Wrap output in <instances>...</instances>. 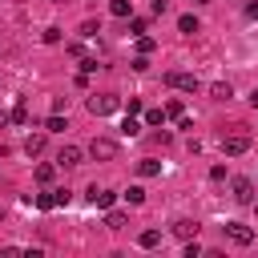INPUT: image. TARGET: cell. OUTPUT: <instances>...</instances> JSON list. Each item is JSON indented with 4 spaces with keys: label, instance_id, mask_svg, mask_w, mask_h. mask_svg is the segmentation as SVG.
<instances>
[{
    "label": "cell",
    "instance_id": "obj_2",
    "mask_svg": "<svg viewBox=\"0 0 258 258\" xmlns=\"http://www.w3.org/2000/svg\"><path fill=\"white\" fill-rule=\"evenodd\" d=\"M117 109H121V101L109 97V93H93V97H89V113H93V117H109V113H117Z\"/></svg>",
    "mask_w": 258,
    "mask_h": 258
},
{
    "label": "cell",
    "instance_id": "obj_1",
    "mask_svg": "<svg viewBox=\"0 0 258 258\" xmlns=\"http://www.w3.org/2000/svg\"><path fill=\"white\" fill-rule=\"evenodd\" d=\"M246 149H250V133H246V129H234V133L222 137V153H226V157H238V153H246Z\"/></svg>",
    "mask_w": 258,
    "mask_h": 258
},
{
    "label": "cell",
    "instance_id": "obj_34",
    "mask_svg": "<svg viewBox=\"0 0 258 258\" xmlns=\"http://www.w3.org/2000/svg\"><path fill=\"white\" fill-rule=\"evenodd\" d=\"M4 125H8V113H4V109H0V129H4Z\"/></svg>",
    "mask_w": 258,
    "mask_h": 258
},
{
    "label": "cell",
    "instance_id": "obj_23",
    "mask_svg": "<svg viewBox=\"0 0 258 258\" xmlns=\"http://www.w3.org/2000/svg\"><path fill=\"white\" fill-rule=\"evenodd\" d=\"M52 173H56L52 165H36V181H40V185H48V181H52Z\"/></svg>",
    "mask_w": 258,
    "mask_h": 258
},
{
    "label": "cell",
    "instance_id": "obj_31",
    "mask_svg": "<svg viewBox=\"0 0 258 258\" xmlns=\"http://www.w3.org/2000/svg\"><path fill=\"white\" fill-rule=\"evenodd\" d=\"M133 69H137V73H145V69H149V56H141V52H137V56H133Z\"/></svg>",
    "mask_w": 258,
    "mask_h": 258
},
{
    "label": "cell",
    "instance_id": "obj_9",
    "mask_svg": "<svg viewBox=\"0 0 258 258\" xmlns=\"http://www.w3.org/2000/svg\"><path fill=\"white\" fill-rule=\"evenodd\" d=\"M198 230H202V226H198L194 218H177V222H173V234H177V238H185V242H189V238H198Z\"/></svg>",
    "mask_w": 258,
    "mask_h": 258
},
{
    "label": "cell",
    "instance_id": "obj_15",
    "mask_svg": "<svg viewBox=\"0 0 258 258\" xmlns=\"http://www.w3.org/2000/svg\"><path fill=\"white\" fill-rule=\"evenodd\" d=\"M64 129H69V125H64V117H60V113H52V117L44 121V133H64Z\"/></svg>",
    "mask_w": 258,
    "mask_h": 258
},
{
    "label": "cell",
    "instance_id": "obj_20",
    "mask_svg": "<svg viewBox=\"0 0 258 258\" xmlns=\"http://www.w3.org/2000/svg\"><path fill=\"white\" fill-rule=\"evenodd\" d=\"M125 202H129V206H141V202H145V189H141V185H129V189H125Z\"/></svg>",
    "mask_w": 258,
    "mask_h": 258
},
{
    "label": "cell",
    "instance_id": "obj_21",
    "mask_svg": "<svg viewBox=\"0 0 258 258\" xmlns=\"http://www.w3.org/2000/svg\"><path fill=\"white\" fill-rule=\"evenodd\" d=\"M137 52H141V56H149V52H153V36H145V32H141V36H137Z\"/></svg>",
    "mask_w": 258,
    "mask_h": 258
},
{
    "label": "cell",
    "instance_id": "obj_22",
    "mask_svg": "<svg viewBox=\"0 0 258 258\" xmlns=\"http://www.w3.org/2000/svg\"><path fill=\"white\" fill-rule=\"evenodd\" d=\"M165 117H177V121H181V117H185V105H181V101H169V105H165Z\"/></svg>",
    "mask_w": 258,
    "mask_h": 258
},
{
    "label": "cell",
    "instance_id": "obj_25",
    "mask_svg": "<svg viewBox=\"0 0 258 258\" xmlns=\"http://www.w3.org/2000/svg\"><path fill=\"white\" fill-rule=\"evenodd\" d=\"M161 121H165V109H149L145 113V125H161Z\"/></svg>",
    "mask_w": 258,
    "mask_h": 258
},
{
    "label": "cell",
    "instance_id": "obj_30",
    "mask_svg": "<svg viewBox=\"0 0 258 258\" xmlns=\"http://www.w3.org/2000/svg\"><path fill=\"white\" fill-rule=\"evenodd\" d=\"M69 198H73L69 189H52V202H56V206H69Z\"/></svg>",
    "mask_w": 258,
    "mask_h": 258
},
{
    "label": "cell",
    "instance_id": "obj_32",
    "mask_svg": "<svg viewBox=\"0 0 258 258\" xmlns=\"http://www.w3.org/2000/svg\"><path fill=\"white\" fill-rule=\"evenodd\" d=\"M246 16H250V20H258V4H246Z\"/></svg>",
    "mask_w": 258,
    "mask_h": 258
},
{
    "label": "cell",
    "instance_id": "obj_3",
    "mask_svg": "<svg viewBox=\"0 0 258 258\" xmlns=\"http://www.w3.org/2000/svg\"><path fill=\"white\" fill-rule=\"evenodd\" d=\"M89 157H93V161H113V157H117V141H113V137H93Z\"/></svg>",
    "mask_w": 258,
    "mask_h": 258
},
{
    "label": "cell",
    "instance_id": "obj_12",
    "mask_svg": "<svg viewBox=\"0 0 258 258\" xmlns=\"http://www.w3.org/2000/svg\"><path fill=\"white\" fill-rule=\"evenodd\" d=\"M210 97H214V101H230V97H234L230 81H218V85H210Z\"/></svg>",
    "mask_w": 258,
    "mask_h": 258
},
{
    "label": "cell",
    "instance_id": "obj_27",
    "mask_svg": "<svg viewBox=\"0 0 258 258\" xmlns=\"http://www.w3.org/2000/svg\"><path fill=\"white\" fill-rule=\"evenodd\" d=\"M198 254H202V242L189 238V242H185V258H198Z\"/></svg>",
    "mask_w": 258,
    "mask_h": 258
},
{
    "label": "cell",
    "instance_id": "obj_19",
    "mask_svg": "<svg viewBox=\"0 0 258 258\" xmlns=\"http://www.w3.org/2000/svg\"><path fill=\"white\" fill-rule=\"evenodd\" d=\"M8 121H16V125H24V121H28V105H24V101H16V109L8 113Z\"/></svg>",
    "mask_w": 258,
    "mask_h": 258
},
{
    "label": "cell",
    "instance_id": "obj_13",
    "mask_svg": "<svg viewBox=\"0 0 258 258\" xmlns=\"http://www.w3.org/2000/svg\"><path fill=\"white\" fill-rule=\"evenodd\" d=\"M177 28H181L185 36H194V32H198L202 24H198V16H189V12H185V16H177Z\"/></svg>",
    "mask_w": 258,
    "mask_h": 258
},
{
    "label": "cell",
    "instance_id": "obj_16",
    "mask_svg": "<svg viewBox=\"0 0 258 258\" xmlns=\"http://www.w3.org/2000/svg\"><path fill=\"white\" fill-rule=\"evenodd\" d=\"M121 133H125V137H137V133H141V121H137V117L129 113V117L121 121Z\"/></svg>",
    "mask_w": 258,
    "mask_h": 258
},
{
    "label": "cell",
    "instance_id": "obj_18",
    "mask_svg": "<svg viewBox=\"0 0 258 258\" xmlns=\"http://www.w3.org/2000/svg\"><path fill=\"white\" fill-rule=\"evenodd\" d=\"M137 242H141L145 250H153V246H161V230H145V234H141Z\"/></svg>",
    "mask_w": 258,
    "mask_h": 258
},
{
    "label": "cell",
    "instance_id": "obj_17",
    "mask_svg": "<svg viewBox=\"0 0 258 258\" xmlns=\"http://www.w3.org/2000/svg\"><path fill=\"white\" fill-rule=\"evenodd\" d=\"M105 226H109L113 234H117V230H125V214H117V210H109V214H105Z\"/></svg>",
    "mask_w": 258,
    "mask_h": 258
},
{
    "label": "cell",
    "instance_id": "obj_33",
    "mask_svg": "<svg viewBox=\"0 0 258 258\" xmlns=\"http://www.w3.org/2000/svg\"><path fill=\"white\" fill-rule=\"evenodd\" d=\"M250 105H254V109H258V89H254V93H250Z\"/></svg>",
    "mask_w": 258,
    "mask_h": 258
},
{
    "label": "cell",
    "instance_id": "obj_36",
    "mask_svg": "<svg viewBox=\"0 0 258 258\" xmlns=\"http://www.w3.org/2000/svg\"><path fill=\"white\" fill-rule=\"evenodd\" d=\"M194 4H210V0H194Z\"/></svg>",
    "mask_w": 258,
    "mask_h": 258
},
{
    "label": "cell",
    "instance_id": "obj_10",
    "mask_svg": "<svg viewBox=\"0 0 258 258\" xmlns=\"http://www.w3.org/2000/svg\"><path fill=\"white\" fill-rule=\"evenodd\" d=\"M24 153H28V157L44 153V133H28V137H24Z\"/></svg>",
    "mask_w": 258,
    "mask_h": 258
},
{
    "label": "cell",
    "instance_id": "obj_11",
    "mask_svg": "<svg viewBox=\"0 0 258 258\" xmlns=\"http://www.w3.org/2000/svg\"><path fill=\"white\" fill-rule=\"evenodd\" d=\"M137 173H141V177H157V173H161V161H153V157H141V161H137Z\"/></svg>",
    "mask_w": 258,
    "mask_h": 258
},
{
    "label": "cell",
    "instance_id": "obj_4",
    "mask_svg": "<svg viewBox=\"0 0 258 258\" xmlns=\"http://www.w3.org/2000/svg\"><path fill=\"white\" fill-rule=\"evenodd\" d=\"M222 234H226L234 246H250V242H254V230H250V226H242V222H226V226H222Z\"/></svg>",
    "mask_w": 258,
    "mask_h": 258
},
{
    "label": "cell",
    "instance_id": "obj_5",
    "mask_svg": "<svg viewBox=\"0 0 258 258\" xmlns=\"http://www.w3.org/2000/svg\"><path fill=\"white\" fill-rule=\"evenodd\" d=\"M165 85L181 89V93H198V77L194 73H165Z\"/></svg>",
    "mask_w": 258,
    "mask_h": 258
},
{
    "label": "cell",
    "instance_id": "obj_8",
    "mask_svg": "<svg viewBox=\"0 0 258 258\" xmlns=\"http://www.w3.org/2000/svg\"><path fill=\"white\" fill-rule=\"evenodd\" d=\"M85 198H89V202H93L97 210H109L117 194H113V189H101V185H89V194H85Z\"/></svg>",
    "mask_w": 258,
    "mask_h": 258
},
{
    "label": "cell",
    "instance_id": "obj_35",
    "mask_svg": "<svg viewBox=\"0 0 258 258\" xmlns=\"http://www.w3.org/2000/svg\"><path fill=\"white\" fill-rule=\"evenodd\" d=\"M250 206H254V218H258V198H254V202H250Z\"/></svg>",
    "mask_w": 258,
    "mask_h": 258
},
{
    "label": "cell",
    "instance_id": "obj_26",
    "mask_svg": "<svg viewBox=\"0 0 258 258\" xmlns=\"http://www.w3.org/2000/svg\"><path fill=\"white\" fill-rule=\"evenodd\" d=\"M97 32H101L97 20H85V24H81V36H97Z\"/></svg>",
    "mask_w": 258,
    "mask_h": 258
},
{
    "label": "cell",
    "instance_id": "obj_28",
    "mask_svg": "<svg viewBox=\"0 0 258 258\" xmlns=\"http://www.w3.org/2000/svg\"><path fill=\"white\" fill-rule=\"evenodd\" d=\"M129 32H133V36H141V32H145V20H141V16H133V20H129Z\"/></svg>",
    "mask_w": 258,
    "mask_h": 258
},
{
    "label": "cell",
    "instance_id": "obj_29",
    "mask_svg": "<svg viewBox=\"0 0 258 258\" xmlns=\"http://www.w3.org/2000/svg\"><path fill=\"white\" fill-rule=\"evenodd\" d=\"M44 44H60V28H44Z\"/></svg>",
    "mask_w": 258,
    "mask_h": 258
},
{
    "label": "cell",
    "instance_id": "obj_37",
    "mask_svg": "<svg viewBox=\"0 0 258 258\" xmlns=\"http://www.w3.org/2000/svg\"><path fill=\"white\" fill-rule=\"evenodd\" d=\"M52 4H60V0H52Z\"/></svg>",
    "mask_w": 258,
    "mask_h": 258
},
{
    "label": "cell",
    "instance_id": "obj_14",
    "mask_svg": "<svg viewBox=\"0 0 258 258\" xmlns=\"http://www.w3.org/2000/svg\"><path fill=\"white\" fill-rule=\"evenodd\" d=\"M109 12L125 20V16H133V4H129V0H113V4H109Z\"/></svg>",
    "mask_w": 258,
    "mask_h": 258
},
{
    "label": "cell",
    "instance_id": "obj_24",
    "mask_svg": "<svg viewBox=\"0 0 258 258\" xmlns=\"http://www.w3.org/2000/svg\"><path fill=\"white\" fill-rule=\"evenodd\" d=\"M28 202H36L40 210H52V206H56V202H52V189H48V194H36V198H28Z\"/></svg>",
    "mask_w": 258,
    "mask_h": 258
},
{
    "label": "cell",
    "instance_id": "obj_7",
    "mask_svg": "<svg viewBox=\"0 0 258 258\" xmlns=\"http://www.w3.org/2000/svg\"><path fill=\"white\" fill-rule=\"evenodd\" d=\"M234 202H242V206L254 202V181L250 177H234Z\"/></svg>",
    "mask_w": 258,
    "mask_h": 258
},
{
    "label": "cell",
    "instance_id": "obj_6",
    "mask_svg": "<svg viewBox=\"0 0 258 258\" xmlns=\"http://www.w3.org/2000/svg\"><path fill=\"white\" fill-rule=\"evenodd\" d=\"M81 157H85V149H81V145H60L56 165H60V169H73V165H81Z\"/></svg>",
    "mask_w": 258,
    "mask_h": 258
}]
</instances>
